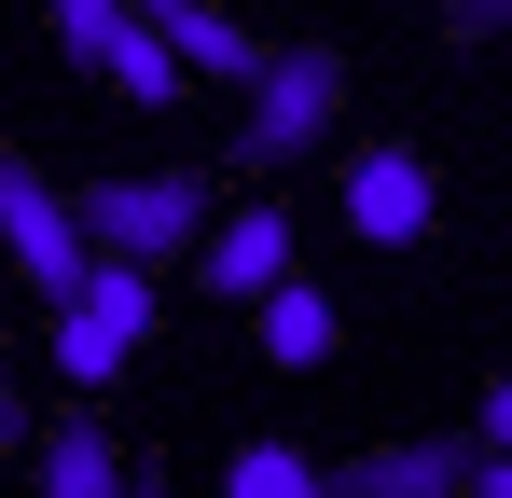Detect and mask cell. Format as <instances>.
<instances>
[{"label": "cell", "instance_id": "obj_2", "mask_svg": "<svg viewBox=\"0 0 512 498\" xmlns=\"http://www.w3.org/2000/svg\"><path fill=\"white\" fill-rule=\"evenodd\" d=\"M333 111H346V56L333 42H277L263 83H250V111H236V153L250 166H305L333 139Z\"/></svg>", "mask_w": 512, "mask_h": 498}, {"label": "cell", "instance_id": "obj_9", "mask_svg": "<svg viewBox=\"0 0 512 498\" xmlns=\"http://www.w3.org/2000/svg\"><path fill=\"white\" fill-rule=\"evenodd\" d=\"M333 291H305V277H277V291H263V360H277V374H319V360H333Z\"/></svg>", "mask_w": 512, "mask_h": 498}, {"label": "cell", "instance_id": "obj_4", "mask_svg": "<svg viewBox=\"0 0 512 498\" xmlns=\"http://www.w3.org/2000/svg\"><path fill=\"white\" fill-rule=\"evenodd\" d=\"M0 236H14V277H28L42 305H70V291L97 277V222L42 180V166H0Z\"/></svg>", "mask_w": 512, "mask_h": 498}, {"label": "cell", "instance_id": "obj_1", "mask_svg": "<svg viewBox=\"0 0 512 498\" xmlns=\"http://www.w3.org/2000/svg\"><path fill=\"white\" fill-rule=\"evenodd\" d=\"M167 319V291H153V263H125V249H97V277L56 305V388H84L111 402V374L139 360V332Z\"/></svg>", "mask_w": 512, "mask_h": 498}, {"label": "cell", "instance_id": "obj_5", "mask_svg": "<svg viewBox=\"0 0 512 498\" xmlns=\"http://www.w3.org/2000/svg\"><path fill=\"white\" fill-rule=\"evenodd\" d=\"M485 471V429H429V443H374V457H346L333 485L360 498H443V485H471Z\"/></svg>", "mask_w": 512, "mask_h": 498}, {"label": "cell", "instance_id": "obj_10", "mask_svg": "<svg viewBox=\"0 0 512 498\" xmlns=\"http://www.w3.org/2000/svg\"><path fill=\"white\" fill-rule=\"evenodd\" d=\"M28 471H42L56 498H111V485H125V457H111V429H42V443H28Z\"/></svg>", "mask_w": 512, "mask_h": 498}, {"label": "cell", "instance_id": "obj_12", "mask_svg": "<svg viewBox=\"0 0 512 498\" xmlns=\"http://www.w3.org/2000/svg\"><path fill=\"white\" fill-rule=\"evenodd\" d=\"M443 14H457V28H512V0H443Z\"/></svg>", "mask_w": 512, "mask_h": 498}, {"label": "cell", "instance_id": "obj_3", "mask_svg": "<svg viewBox=\"0 0 512 498\" xmlns=\"http://www.w3.org/2000/svg\"><path fill=\"white\" fill-rule=\"evenodd\" d=\"M208 166H153V180H97L84 194V222H97V249H125V263H194L208 249Z\"/></svg>", "mask_w": 512, "mask_h": 498}, {"label": "cell", "instance_id": "obj_13", "mask_svg": "<svg viewBox=\"0 0 512 498\" xmlns=\"http://www.w3.org/2000/svg\"><path fill=\"white\" fill-rule=\"evenodd\" d=\"M499 443H512V374H499V402H485V457H499Z\"/></svg>", "mask_w": 512, "mask_h": 498}, {"label": "cell", "instance_id": "obj_6", "mask_svg": "<svg viewBox=\"0 0 512 498\" xmlns=\"http://www.w3.org/2000/svg\"><path fill=\"white\" fill-rule=\"evenodd\" d=\"M153 14H167V42L194 56V83H236V97H250V83H263V56H277V42H250L222 0H153Z\"/></svg>", "mask_w": 512, "mask_h": 498}, {"label": "cell", "instance_id": "obj_7", "mask_svg": "<svg viewBox=\"0 0 512 498\" xmlns=\"http://www.w3.org/2000/svg\"><path fill=\"white\" fill-rule=\"evenodd\" d=\"M277 277H291V222H277V208H236L222 249H208V291H222V305H263Z\"/></svg>", "mask_w": 512, "mask_h": 498}, {"label": "cell", "instance_id": "obj_8", "mask_svg": "<svg viewBox=\"0 0 512 498\" xmlns=\"http://www.w3.org/2000/svg\"><path fill=\"white\" fill-rule=\"evenodd\" d=\"M346 222H360V236H416L429 222V166L416 153H360L346 166Z\"/></svg>", "mask_w": 512, "mask_h": 498}, {"label": "cell", "instance_id": "obj_11", "mask_svg": "<svg viewBox=\"0 0 512 498\" xmlns=\"http://www.w3.org/2000/svg\"><path fill=\"white\" fill-rule=\"evenodd\" d=\"M222 485H236V498H305V485H333V471H319L305 443H236V457H222Z\"/></svg>", "mask_w": 512, "mask_h": 498}]
</instances>
